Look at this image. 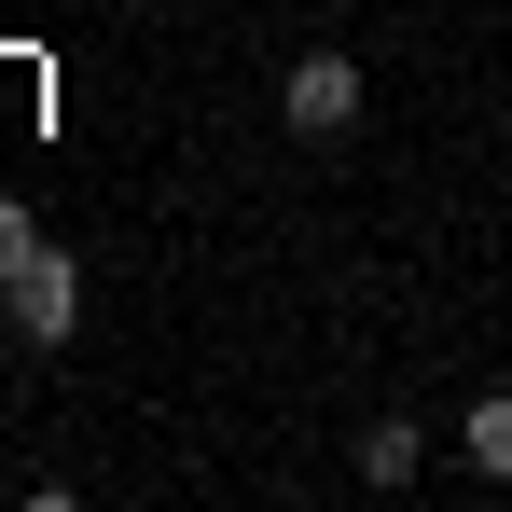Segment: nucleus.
<instances>
[{
  "label": "nucleus",
  "instance_id": "obj_1",
  "mask_svg": "<svg viewBox=\"0 0 512 512\" xmlns=\"http://www.w3.org/2000/svg\"><path fill=\"white\" fill-rule=\"evenodd\" d=\"M360 56H333V42H319V56H291V70H277V125H291V139H346V125H360Z\"/></svg>",
  "mask_w": 512,
  "mask_h": 512
},
{
  "label": "nucleus",
  "instance_id": "obj_2",
  "mask_svg": "<svg viewBox=\"0 0 512 512\" xmlns=\"http://www.w3.org/2000/svg\"><path fill=\"white\" fill-rule=\"evenodd\" d=\"M0 319H14L28 346H70V333H84V263H70V250H28L14 277H0Z\"/></svg>",
  "mask_w": 512,
  "mask_h": 512
},
{
  "label": "nucleus",
  "instance_id": "obj_3",
  "mask_svg": "<svg viewBox=\"0 0 512 512\" xmlns=\"http://www.w3.org/2000/svg\"><path fill=\"white\" fill-rule=\"evenodd\" d=\"M416 471H429V429H416V416H374V429H360V485H374V499L416 485Z\"/></svg>",
  "mask_w": 512,
  "mask_h": 512
},
{
  "label": "nucleus",
  "instance_id": "obj_4",
  "mask_svg": "<svg viewBox=\"0 0 512 512\" xmlns=\"http://www.w3.org/2000/svg\"><path fill=\"white\" fill-rule=\"evenodd\" d=\"M457 457H471L485 485H512V388H485V402L457 416Z\"/></svg>",
  "mask_w": 512,
  "mask_h": 512
},
{
  "label": "nucleus",
  "instance_id": "obj_5",
  "mask_svg": "<svg viewBox=\"0 0 512 512\" xmlns=\"http://www.w3.org/2000/svg\"><path fill=\"white\" fill-rule=\"evenodd\" d=\"M28 250H42V222H28V194H0V277H14Z\"/></svg>",
  "mask_w": 512,
  "mask_h": 512
},
{
  "label": "nucleus",
  "instance_id": "obj_6",
  "mask_svg": "<svg viewBox=\"0 0 512 512\" xmlns=\"http://www.w3.org/2000/svg\"><path fill=\"white\" fill-rule=\"evenodd\" d=\"M125 14H167V0H125Z\"/></svg>",
  "mask_w": 512,
  "mask_h": 512
}]
</instances>
